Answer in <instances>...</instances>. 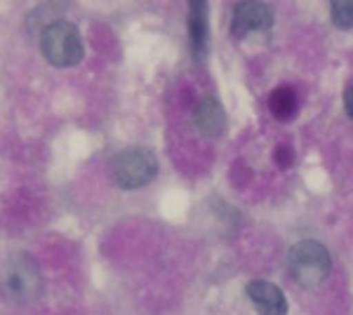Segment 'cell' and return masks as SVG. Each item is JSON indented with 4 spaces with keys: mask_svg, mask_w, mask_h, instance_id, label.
<instances>
[{
    "mask_svg": "<svg viewBox=\"0 0 353 315\" xmlns=\"http://www.w3.org/2000/svg\"><path fill=\"white\" fill-rule=\"evenodd\" d=\"M292 160H294V156H292V148L290 146H278L276 148V165L278 167H290Z\"/></svg>",
    "mask_w": 353,
    "mask_h": 315,
    "instance_id": "11",
    "label": "cell"
},
{
    "mask_svg": "<svg viewBox=\"0 0 353 315\" xmlns=\"http://www.w3.org/2000/svg\"><path fill=\"white\" fill-rule=\"evenodd\" d=\"M269 108L273 113V118L281 120V123H288V120L294 118V113H297L299 108V96L294 92V88H290V85H281V88H276L269 96Z\"/></svg>",
    "mask_w": 353,
    "mask_h": 315,
    "instance_id": "9",
    "label": "cell"
},
{
    "mask_svg": "<svg viewBox=\"0 0 353 315\" xmlns=\"http://www.w3.org/2000/svg\"><path fill=\"white\" fill-rule=\"evenodd\" d=\"M193 123H196L198 132L208 139H214L221 132L226 130V113L224 106L219 104L214 96H205V99L198 104L196 116H193Z\"/></svg>",
    "mask_w": 353,
    "mask_h": 315,
    "instance_id": "7",
    "label": "cell"
},
{
    "mask_svg": "<svg viewBox=\"0 0 353 315\" xmlns=\"http://www.w3.org/2000/svg\"><path fill=\"white\" fill-rule=\"evenodd\" d=\"M189 45L191 52L196 54V59H203L208 52V43H210V26H208V5L203 0L189 5Z\"/></svg>",
    "mask_w": 353,
    "mask_h": 315,
    "instance_id": "8",
    "label": "cell"
},
{
    "mask_svg": "<svg viewBox=\"0 0 353 315\" xmlns=\"http://www.w3.org/2000/svg\"><path fill=\"white\" fill-rule=\"evenodd\" d=\"M330 17H332L337 28H353V0H337L330 5Z\"/></svg>",
    "mask_w": 353,
    "mask_h": 315,
    "instance_id": "10",
    "label": "cell"
},
{
    "mask_svg": "<svg viewBox=\"0 0 353 315\" xmlns=\"http://www.w3.org/2000/svg\"><path fill=\"white\" fill-rule=\"evenodd\" d=\"M5 280H8V287L14 296L19 299H33L38 296V292L43 287V276L38 263L31 259L28 254H14L12 259L5 266Z\"/></svg>",
    "mask_w": 353,
    "mask_h": 315,
    "instance_id": "4",
    "label": "cell"
},
{
    "mask_svg": "<svg viewBox=\"0 0 353 315\" xmlns=\"http://www.w3.org/2000/svg\"><path fill=\"white\" fill-rule=\"evenodd\" d=\"M41 52L52 66L68 68L83 61V38L71 21H54L41 33Z\"/></svg>",
    "mask_w": 353,
    "mask_h": 315,
    "instance_id": "2",
    "label": "cell"
},
{
    "mask_svg": "<svg viewBox=\"0 0 353 315\" xmlns=\"http://www.w3.org/2000/svg\"><path fill=\"white\" fill-rule=\"evenodd\" d=\"M113 181L123 191L146 186L158 174V160L149 148H125L111 163Z\"/></svg>",
    "mask_w": 353,
    "mask_h": 315,
    "instance_id": "3",
    "label": "cell"
},
{
    "mask_svg": "<svg viewBox=\"0 0 353 315\" xmlns=\"http://www.w3.org/2000/svg\"><path fill=\"white\" fill-rule=\"evenodd\" d=\"M290 273L301 287H316L332 271V256L318 240H299L288 254Z\"/></svg>",
    "mask_w": 353,
    "mask_h": 315,
    "instance_id": "1",
    "label": "cell"
},
{
    "mask_svg": "<svg viewBox=\"0 0 353 315\" xmlns=\"http://www.w3.org/2000/svg\"><path fill=\"white\" fill-rule=\"evenodd\" d=\"M344 111L349 113V118H353V85L346 90V94H344Z\"/></svg>",
    "mask_w": 353,
    "mask_h": 315,
    "instance_id": "12",
    "label": "cell"
},
{
    "mask_svg": "<svg viewBox=\"0 0 353 315\" xmlns=\"http://www.w3.org/2000/svg\"><path fill=\"white\" fill-rule=\"evenodd\" d=\"M245 294L252 301L259 315H288V299L278 285L269 280H252L245 287Z\"/></svg>",
    "mask_w": 353,
    "mask_h": 315,
    "instance_id": "6",
    "label": "cell"
},
{
    "mask_svg": "<svg viewBox=\"0 0 353 315\" xmlns=\"http://www.w3.org/2000/svg\"><path fill=\"white\" fill-rule=\"evenodd\" d=\"M273 26V10L266 3H238L231 17V33L243 38L252 31H266Z\"/></svg>",
    "mask_w": 353,
    "mask_h": 315,
    "instance_id": "5",
    "label": "cell"
}]
</instances>
